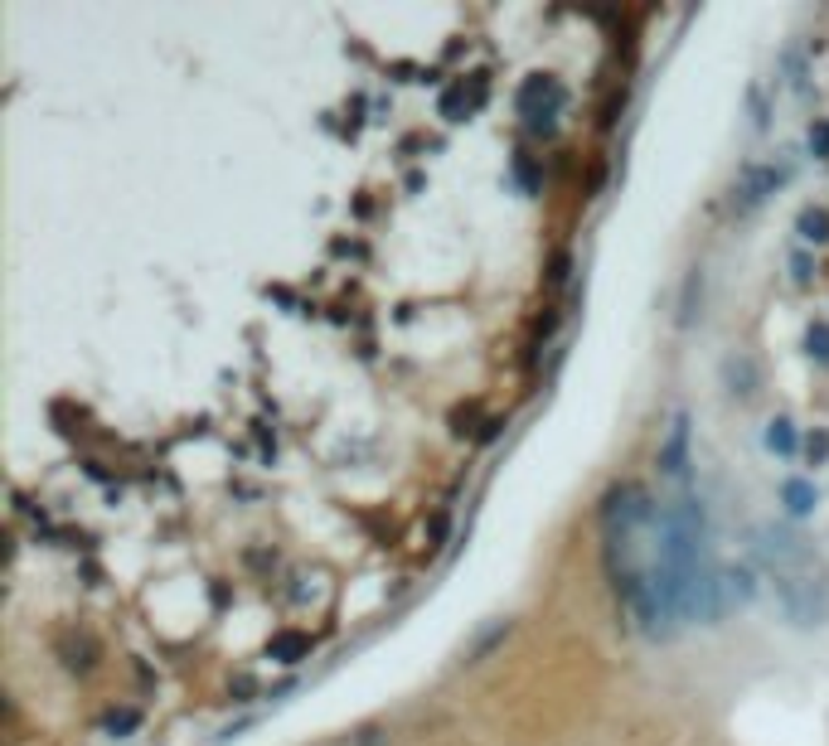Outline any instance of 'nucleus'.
Returning a JSON list of instances; mask_svg holds the SVG:
<instances>
[{
  "label": "nucleus",
  "mask_w": 829,
  "mask_h": 746,
  "mask_svg": "<svg viewBox=\"0 0 829 746\" xmlns=\"http://www.w3.org/2000/svg\"><path fill=\"white\" fill-rule=\"evenodd\" d=\"M756 557H762V572L776 591L785 621L800 630H820L829 621V572L820 553L795 528L766 524L756 528Z\"/></svg>",
  "instance_id": "1"
},
{
  "label": "nucleus",
  "mask_w": 829,
  "mask_h": 746,
  "mask_svg": "<svg viewBox=\"0 0 829 746\" xmlns=\"http://www.w3.org/2000/svg\"><path fill=\"white\" fill-rule=\"evenodd\" d=\"M558 107H563V88H558L553 78H529L524 88H519V111L529 117V126L533 131H548L553 126V117H558Z\"/></svg>",
  "instance_id": "2"
},
{
  "label": "nucleus",
  "mask_w": 829,
  "mask_h": 746,
  "mask_svg": "<svg viewBox=\"0 0 829 746\" xmlns=\"http://www.w3.org/2000/svg\"><path fill=\"white\" fill-rule=\"evenodd\" d=\"M785 179H791V165H785V160L781 165H762V170H747V175H742V185L733 189V208H737V214H747V208H756L766 194H776Z\"/></svg>",
  "instance_id": "3"
},
{
  "label": "nucleus",
  "mask_w": 829,
  "mask_h": 746,
  "mask_svg": "<svg viewBox=\"0 0 829 746\" xmlns=\"http://www.w3.org/2000/svg\"><path fill=\"white\" fill-rule=\"evenodd\" d=\"M659 470L669 480H684L688 475V412H674L665 427V446H659Z\"/></svg>",
  "instance_id": "4"
},
{
  "label": "nucleus",
  "mask_w": 829,
  "mask_h": 746,
  "mask_svg": "<svg viewBox=\"0 0 829 746\" xmlns=\"http://www.w3.org/2000/svg\"><path fill=\"white\" fill-rule=\"evenodd\" d=\"M781 495H785V509H791L795 518L814 509V489H810L805 480H785V489H781Z\"/></svg>",
  "instance_id": "5"
},
{
  "label": "nucleus",
  "mask_w": 829,
  "mask_h": 746,
  "mask_svg": "<svg viewBox=\"0 0 829 746\" xmlns=\"http://www.w3.org/2000/svg\"><path fill=\"white\" fill-rule=\"evenodd\" d=\"M800 233L814 237V243H824V237H829V214H824V208H805V214H800Z\"/></svg>",
  "instance_id": "6"
},
{
  "label": "nucleus",
  "mask_w": 829,
  "mask_h": 746,
  "mask_svg": "<svg viewBox=\"0 0 829 746\" xmlns=\"http://www.w3.org/2000/svg\"><path fill=\"white\" fill-rule=\"evenodd\" d=\"M737 378H742V392H752V383H756V369H752V359H727V383L737 388Z\"/></svg>",
  "instance_id": "7"
},
{
  "label": "nucleus",
  "mask_w": 829,
  "mask_h": 746,
  "mask_svg": "<svg viewBox=\"0 0 829 746\" xmlns=\"http://www.w3.org/2000/svg\"><path fill=\"white\" fill-rule=\"evenodd\" d=\"M766 446H771V451H791V446H795V436H791V421H771V431H766Z\"/></svg>",
  "instance_id": "8"
},
{
  "label": "nucleus",
  "mask_w": 829,
  "mask_h": 746,
  "mask_svg": "<svg viewBox=\"0 0 829 746\" xmlns=\"http://www.w3.org/2000/svg\"><path fill=\"white\" fill-rule=\"evenodd\" d=\"M805 344H810V354H814V359H829V325H810Z\"/></svg>",
  "instance_id": "9"
},
{
  "label": "nucleus",
  "mask_w": 829,
  "mask_h": 746,
  "mask_svg": "<svg viewBox=\"0 0 829 746\" xmlns=\"http://www.w3.org/2000/svg\"><path fill=\"white\" fill-rule=\"evenodd\" d=\"M810 146L820 150V156H829V126H814V131H810Z\"/></svg>",
  "instance_id": "10"
},
{
  "label": "nucleus",
  "mask_w": 829,
  "mask_h": 746,
  "mask_svg": "<svg viewBox=\"0 0 829 746\" xmlns=\"http://www.w3.org/2000/svg\"><path fill=\"white\" fill-rule=\"evenodd\" d=\"M306 650V640H297V635H287L282 644H277V654H301Z\"/></svg>",
  "instance_id": "11"
}]
</instances>
